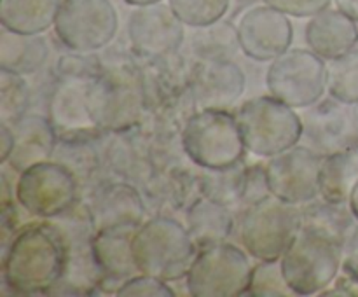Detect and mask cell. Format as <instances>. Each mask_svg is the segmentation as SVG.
<instances>
[{
    "instance_id": "16",
    "label": "cell",
    "mask_w": 358,
    "mask_h": 297,
    "mask_svg": "<svg viewBox=\"0 0 358 297\" xmlns=\"http://www.w3.org/2000/svg\"><path fill=\"white\" fill-rule=\"evenodd\" d=\"M91 80L55 77L48 98V119L59 142H98L105 135L87 108V86Z\"/></svg>"
},
{
    "instance_id": "38",
    "label": "cell",
    "mask_w": 358,
    "mask_h": 297,
    "mask_svg": "<svg viewBox=\"0 0 358 297\" xmlns=\"http://www.w3.org/2000/svg\"><path fill=\"white\" fill-rule=\"evenodd\" d=\"M117 297H175L173 287L170 282L157 278V276L143 275L138 273L133 278L126 280L121 287H119Z\"/></svg>"
},
{
    "instance_id": "17",
    "label": "cell",
    "mask_w": 358,
    "mask_h": 297,
    "mask_svg": "<svg viewBox=\"0 0 358 297\" xmlns=\"http://www.w3.org/2000/svg\"><path fill=\"white\" fill-rule=\"evenodd\" d=\"M236 28L241 52L254 61H273L289 51L294 41L290 16L266 3L245 10Z\"/></svg>"
},
{
    "instance_id": "26",
    "label": "cell",
    "mask_w": 358,
    "mask_h": 297,
    "mask_svg": "<svg viewBox=\"0 0 358 297\" xmlns=\"http://www.w3.org/2000/svg\"><path fill=\"white\" fill-rule=\"evenodd\" d=\"M49 55L51 49L42 34H16L6 28L0 31V68L23 77L35 75L44 68Z\"/></svg>"
},
{
    "instance_id": "37",
    "label": "cell",
    "mask_w": 358,
    "mask_h": 297,
    "mask_svg": "<svg viewBox=\"0 0 358 297\" xmlns=\"http://www.w3.org/2000/svg\"><path fill=\"white\" fill-rule=\"evenodd\" d=\"M103 70V59L96 52H76L62 55L55 65V77L93 80Z\"/></svg>"
},
{
    "instance_id": "5",
    "label": "cell",
    "mask_w": 358,
    "mask_h": 297,
    "mask_svg": "<svg viewBox=\"0 0 358 297\" xmlns=\"http://www.w3.org/2000/svg\"><path fill=\"white\" fill-rule=\"evenodd\" d=\"M236 217L240 245L255 261H280L303 229L301 206L275 196L247 206Z\"/></svg>"
},
{
    "instance_id": "15",
    "label": "cell",
    "mask_w": 358,
    "mask_h": 297,
    "mask_svg": "<svg viewBox=\"0 0 358 297\" xmlns=\"http://www.w3.org/2000/svg\"><path fill=\"white\" fill-rule=\"evenodd\" d=\"M126 35L129 49L142 61L180 51L185 41V24L171 10L170 3H150L133 9Z\"/></svg>"
},
{
    "instance_id": "44",
    "label": "cell",
    "mask_w": 358,
    "mask_h": 297,
    "mask_svg": "<svg viewBox=\"0 0 358 297\" xmlns=\"http://www.w3.org/2000/svg\"><path fill=\"white\" fill-rule=\"evenodd\" d=\"M350 115H352L353 133H355V138L358 140V103L350 105Z\"/></svg>"
},
{
    "instance_id": "21",
    "label": "cell",
    "mask_w": 358,
    "mask_h": 297,
    "mask_svg": "<svg viewBox=\"0 0 358 297\" xmlns=\"http://www.w3.org/2000/svg\"><path fill=\"white\" fill-rule=\"evenodd\" d=\"M138 227L112 226L94 233L91 250L100 273V294L115 296L126 280L140 273L133 257V238Z\"/></svg>"
},
{
    "instance_id": "22",
    "label": "cell",
    "mask_w": 358,
    "mask_h": 297,
    "mask_svg": "<svg viewBox=\"0 0 358 297\" xmlns=\"http://www.w3.org/2000/svg\"><path fill=\"white\" fill-rule=\"evenodd\" d=\"M247 87L243 68L231 61H194L191 91L198 110H229Z\"/></svg>"
},
{
    "instance_id": "30",
    "label": "cell",
    "mask_w": 358,
    "mask_h": 297,
    "mask_svg": "<svg viewBox=\"0 0 358 297\" xmlns=\"http://www.w3.org/2000/svg\"><path fill=\"white\" fill-rule=\"evenodd\" d=\"M189 49L194 61H231L241 52L236 24L219 20L206 27L192 28Z\"/></svg>"
},
{
    "instance_id": "29",
    "label": "cell",
    "mask_w": 358,
    "mask_h": 297,
    "mask_svg": "<svg viewBox=\"0 0 358 297\" xmlns=\"http://www.w3.org/2000/svg\"><path fill=\"white\" fill-rule=\"evenodd\" d=\"M358 180V140L346 149L322 157L320 198L346 203L353 184Z\"/></svg>"
},
{
    "instance_id": "35",
    "label": "cell",
    "mask_w": 358,
    "mask_h": 297,
    "mask_svg": "<svg viewBox=\"0 0 358 297\" xmlns=\"http://www.w3.org/2000/svg\"><path fill=\"white\" fill-rule=\"evenodd\" d=\"M171 10L185 27L198 28L224 20L231 0H168Z\"/></svg>"
},
{
    "instance_id": "40",
    "label": "cell",
    "mask_w": 358,
    "mask_h": 297,
    "mask_svg": "<svg viewBox=\"0 0 358 297\" xmlns=\"http://www.w3.org/2000/svg\"><path fill=\"white\" fill-rule=\"evenodd\" d=\"M334 0H262V3L282 10L290 17H311L331 7Z\"/></svg>"
},
{
    "instance_id": "33",
    "label": "cell",
    "mask_w": 358,
    "mask_h": 297,
    "mask_svg": "<svg viewBox=\"0 0 358 297\" xmlns=\"http://www.w3.org/2000/svg\"><path fill=\"white\" fill-rule=\"evenodd\" d=\"M327 93L345 105L358 103V49L327 61Z\"/></svg>"
},
{
    "instance_id": "9",
    "label": "cell",
    "mask_w": 358,
    "mask_h": 297,
    "mask_svg": "<svg viewBox=\"0 0 358 297\" xmlns=\"http://www.w3.org/2000/svg\"><path fill=\"white\" fill-rule=\"evenodd\" d=\"M345 248L336 241L301 229L280 259L283 276L296 296H320L341 271Z\"/></svg>"
},
{
    "instance_id": "1",
    "label": "cell",
    "mask_w": 358,
    "mask_h": 297,
    "mask_svg": "<svg viewBox=\"0 0 358 297\" xmlns=\"http://www.w3.org/2000/svg\"><path fill=\"white\" fill-rule=\"evenodd\" d=\"M66 241L52 220L34 219L2 248V285L14 296H52L66 271Z\"/></svg>"
},
{
    "instance_id": "27",
    "label": "cell",
    "mask_w": 358,
    "mask_h": 297,
    "mask_svg": "<svg viewBox=\"0 0 358 297\" xmlns=\"http://www.w3.org/2000/svg\"><path fill=\"white\" fill-rule=\"evenodd\" d=\"M301 212H303V229L322 234L339 243L343 248H346V245L350 243L355 234L353 229L358 226L348 201L336 203L317 198L301 206Z\"/></svg>"
},
{
    "instance_id": "2",
    "label": "cell",
    "mask_w": 358,
    "mask_h": 297,
    "mask_svg": "<svg viewBox=\"0 0 358 297\" xmlns=\"http://www.w3.org/2000/svg\"><path fill=\"white\" fill-rule=\"evenodd\" d=\"M103 70L87 86V108L103 133H122L140 128L147 115L142 63L129 51L107 52Z\"/></svg>"
},
{
    "instance_id": "6",
    "label": "cell",
    "mask_w": 358,
    "mask_h": 297,
    "mask_svg": "<svg viewBox=\"0 0 358 297\" xmlns=\"http://www.w3.org/2000/svg\"><path fill=\"white\" fill-rule=\"evenodd\" d=\"M247 152L257 157H273L301 143L303 119L297 108L283 103L273 94L247 100L234 112Z\"/></svg>"
},
{
    "instance_id": "7",
    "label": "cell",
    "mask_w": 358,
    "mask_h": 297,
    "mask_svg": "<svg viewBox=\"0 0 358 297\" xmlns=\"http://www.w3.org/2000/svg\"><path fill=\"white\" fill-rule=\"evenodd\" d=\"M185 157L201 170H220L245 159L241 129L229 110H196L180 131Z\"/></svg>"
},
{
    "instance_id": "32",
    "label": "cell",
    "mask_w": 358,
    "mask_h": 297,
    "mask_svg": "<svg viewBox=\"0 0 358 297\" xmlns=\"http://www.w3.org/2000/svg\"><path fill=\"white\" fill-rule=\"evenodd\" d=\"M245 170H247L245 159L220 170H201V194L224 203L238 212L243 194Z\"/></svg>"
},
{
    "instance_id": "31",
    "label": "cell",
    "mask_w": 358,
    "mask_h": 297,
    "mask_svg": "<svg viewBox=\"0 0 358 297\" xmlns=\"http://www.w3.org/2000/svg\"><path fill=\"white\" fill-rule=\"evenodd\" d=\"M100 142V140H98ZM98 142H58L52 159L59 161L72 170L79 187L90 192L101 180H105L103 161Z\"/></svg>"
},
{
    "instance_id": "24",
    "label": "cell",
    "mask_w": 358,
    "mask_h": 297,
    "mask_svg": "<svg viewBox=\"0 0 358 297\" xmlns=\"http://www.w3.org/2000/svg\"><path fill=\"white\" fill-rule=\"evenodd\" d=\"M13 131L14 149L6 164H9L14 171L20 173L30 164L52 159L59 138L48 115L28 112L13 126Z\"/></svg>"
},
{
    "instance_id": "8",
    "label": "cell",
    "mask_w": 358,
    "mask_h": 297,
    "mask_svg": "<svg viewBox=\"0 0 358 297\" xmlns=\"http://www.w3.org/2000/svg\"><path fill=\"white\" fill-rule=\"evenodd\" d=\"M14 196L24 212L42 220L65 215L83 199L76 175L56 159L38 161L20 171Z\"/></svg>"
},
{
    "instance_id": "45",
    "label": "cell",
    "mask_w": 358,
    "mask_h": 297,
    "mask_svg": "<svg viewBox=\"0 0 358 297\" xmlns=\"http://www.w3.org/2000/svg\"><path fill=\"white\" fill-rule=\"evenodd\" d=\"M128 6L131 7H142V6H150V3H159L163 0H124Z\"/></svg>"
},
{
    "instance_id": "11",
    "label": "cell",
    "mask_w": 358,
    "mask_h": 297,
    "mask_svg": "<svg viewBox=\"0 0 358 297\" xmlns=\"http://www.w3.org/2000/svg\"><path fill=\"white\" fill-rule=\"evenodd\" d=\"M266 87L283 103L303 110L327 93V61L310 48H290L269 61Z\"/></svg>"
},
{
    "instance_id": "28",
    "label": "cell",
    "mask_w": 358,
    "mask_h": 297,
    "mask_svg": "<svg viewBox=\"0 0 358 297\" xmlns=\"http://www.w3.org/2000/svg\"><path fill=\"white\" fill-rule=\"evenodd\" d=\"M62 0H0V24L16 34L38 35L55 27Z\"/></svg>"
},
{
    "instance_id": "25",
    "label": "cell",
    "mask_w": 358,
    "mask_h": 297,
    "mask_svg": "<svg viewBox=\"0 0 358 297\" xmlns=\"http://www.w3.org/2000/svg\"><path fill=\"white\" fill-rule=\"evenodd\" d=\"M236 212L208 196H199L184 212V224L198 250L224 243L236 229Z\"/></svg>"
},
{
    "instance_id": "34",
    "label": "cell",
    "mask_w": 358,
    "mask_h": 297,
    "mask_svg": "<svg viewBox=\"0 0 358 297\" xmlns=\"http://www.w3.org/2000/svg\"><path fill=\"white\" fill-rule=\"evenodd\" d=\"M31 91L20 73L0 68V122L14 126L28 114Z\"/></svg>"
},
{
    "instance_id": "14",
    "label": "cell",
    "mask_w": 358,
    "mask_h": 297,
    "mask_svg": "<svg viewBox=\"0 0 358 297\" xmlns=\"http://www.w3.org/2000/svg\"><path fill=\"white\" fill-rule=\"evenodd\" d=\"M105 180H124L142 187L157 168L154 138L143 126L122 133H105L98 142Z\"/></svg>"
},
{
    "instance_id": "3",
    "label": "cell",
    "mask_w": 358,
    "mask_h": 297,
    "mask_svg": "<svg viewBox=\"0 0 358 297\" xmlns=\"http://www.w3.org/2000/svg\"><path fill=\"white\" fill-rule=\"evenodd\" d=\"M147 115L143 126L164 135H180L187 119L194 114L191 91V66L180 52L142 59Z\"/></svg>"
},
{
    "instance_id": "4",
    "label": "cell",
    "mask_w": 358,
    "mask_h": 297,
    "mask_svg": "<svg viewBox=\"0 0 358 297\" xmlns=\"http://www.w3.org/2000/svg\"><path fill=\"white\" fill-rule=\"evenodd\" d=\"M198 247L182 220L166 213H154L136 229L133 238V257L140 273L180 282L187 276Z\"/></svg>"
},
{
    "instance_id": "13",
    "label": "cell",
    "mask_w": 358,
    "mask_h": 297,
    "mask_svg": "<svg viewBox=\"0 0 358 297\" xmlns=\"http://www.w3.org/2000/svg\"><path fill=\"white\" fill-rule=\"evenodd\" d=\"M320 170L322 156L304 143L268 157L266 178L271 196L297 206L320 198Z\"/></svg>"
},
{
    "instance_id": "12",
    "label": "cell",
    "mask_w": 358,
    "mask_h": 297,
    "mask_svg": "<svg viewBox=\"0 0 358 297\" xmlns=\"http://www.w3.org/2000/svg\"><path fill=\"white\" fill-rule=\"evenodd\" d=\"M52 30L66 51L98 52L114 42L119 14L112 0H62Z\"/></svg>"
},
{
    "instance_id": "18",
    "label": "cell",
    "mask_w": 358,
    "mask_h": 297,
    "mask_svg": "<svg viewBox=\"0 0 358 297\" xmlns=\"http://www.w3.org/2000/svg\"><path fill=\"white\" fill-rule=\"evenodd\" d=\"M187 157L161 163L140 187L147 206L154 213L185 212L196 198L201 196V168L185 163Z\"/></svg>"
},
{
    "instance_id": "41",
    "label": "cell",
    "mask_w": 358,
    "mask_h": 297,
    "mask_svg": "<svg viewBox=\"0 0 358 297\" xmlns=\"http://www.w3.org/2000/svg\"><path fill=\"white\" fill-rule=\"evenodd\" d=\"M14 149V131L13 126L0 122V164H6L9 161Z\"/></svg>"
},
{
    "instance_id": "43",
    "label": "cell",
    "mask_w": 358,
    "mask_h": 297,
    "mask_svg": "<svg viewBox=\"0 0 358 297\" xmlns=\"http://www.w3.org/2000/svg\"><path fill=\"white\" fill-rule=\"evenodd\" d=\"M348 206H350V210H352L355 220L358 222V180L353 184L352 191H350V194H348Z\"/></svg>"
},
{
    "instance_id": "36",
    "label": "cell",
    "mask_w": 358,
    "mask_h": 297,
    "mask_svg": "<svg viewBox=\"0 0 358 297\" xmlns=\"http://www.w3.org/2000/svg\"><path fill=\"white\" fill-rule=\"evenodd\" d=\"M247 296L294 297L296 294L283 276L280 261H257V264H254Z\"/></svg>"
},
{
    "instance_id": "42",
    "label": "cell",
    "mask_w": 358,
    "mask_h": 297,
    "mask_svg": "<svg viewBox=\"0 0 358 297\" xmlns=\"http://www.w3.org/2000/svg\"><path fill=\"white\" fill-rule=\"evenodd\" d=\"M334 3L339 10L358 23V0H334Z\"/></svg>"
},
{
    "instance_id": "20",
    "label": "cell",
    "mask_w": 358,
    "mask_h": 297,
    "mask_svg": "<svg viewBox=\"0 0 358 297\" xmlns=\"http://www.w3.org/2000/svg\"><path fill=\"white\" fill-rule=\"evenodd\" d=\"M303 138L301 142L322 157L346 149L355 142L350 115V105L336 98H322L317 103L301 110Z\"/></svg>"
},
{
    "instance_id": "10",
    "label": "cell",
    "mask_w": 358,
    "mask_h": 297,
    "mask_svg": "<svg viewBox=\"0 0 358 297\" xmlns=\"http://www.w3.org/2000/svg\"><path fill=\"white\" fill-rule=\"evenodd\" d=\"M254 264L250 254L224 241L198 250L185 276V289L192 297L247 296Z\"/></svg>"
},
{
    "instance_id": "39",
    "label": "cell",
    "mask_w": 358,
    "mask_h": 297,
    "mask_svg": "<svg viewBox=\"0 0 358 297\" xmlns=\"http://www.w3.org/2000/svg\"><path fill=\"white\" fill-rule=\"evenodd\" d=\"M268 196H271V191H269L268 178H266V163L247 164L243 180V194H241L240 208H238L236 213H240L241 210L254 205V203L261 201V199L268 198Z\"/></svg>"
},
{
    "instance_id": "23",
    "label": "cell",
    "mask_w": 358,
    "mask_h": 297,
    "mask_svg": "<svg viewBox=\"0 0 358 297\" xmlns=\"http://www.w3.org/2000/svg\"><path fill=\"white\" fill-rule=\"evenodd\" d=\"M304 41L311 51L331 61L357 48L358 23L338 7H327L308 17Z\"/></svg>"
},
{
    "instance_id": "19",
    "label": "cell",
    "mask_w": 358,
    "mask_h": 297,
    "mask_svg": "<svg viewBox=\"0 0 358 297\" xmlns=\"http://www.w3.org/2000/svg\"><path fill=\"white\" fill-rule=\"evenodd\" d=\"M94 231L112 226H142L149 217V206L142 191L124 180H101L84 199Z\"/></svg>"
}]
</instances>
